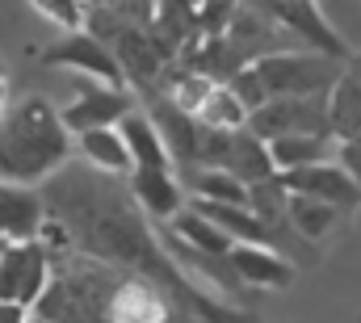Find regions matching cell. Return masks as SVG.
Returning a JSON list of instances; mask_svg holds the SVG:
<instances>
[{"mask_svg": "<svg viewBox=\"0 0 361 323\" xmlns=\"http://www.w3.org/2000/svg\"><path fill=\"white\" fill-rule=\"evenodd\" d=\"M286 219L294 223L298 236L319 240V236L332 231V223H336V206L315 202V197H302V193H290V197H286Z\"/></svg>", "mask_w": 361, "mask_h": 323, "instance_id": "22", "label": "cell"}, {"mask_svg": "<svg viewBox=\"0 0 361 323\" xmlns=\"http://www.w3.org/2000/svg\"><path fill=\"white\" fill-rule=\"evenodd\" d=\"M118 130H122V139H126V147H130L135 168H173V172H177V164L169 156V147H164L156 122L147 118V109H130V114L118 122Z\"/></svg>", "mask_w": 361, "mask_h": 323, "instance_id": "14", "label": "cell"}, {"mask_svg": "<svg viewBox=\"0 0 361 323\" xmlns=\"http://www.w3.org/2000/svg\"><path fill=\"white\" fill-rule=\"evenodd\" d=\"M193 202H219V206H248V185L223 168H202L193 176Z\"/></svg>", "mask_w": 361, "mask_h": 323, "instance_id": "21", "label": "cell"}, {"mask_svg": "<svg viewBox=\"0 0 361 323\" xmlns=\"http://www.w3.org/2000/svg\"><path fill=\"white\" fill-rule=\"evenodd\" d=\"M72 156V130L42 97H25L0 118V181L34 189Z\"/></svg>", "mask_w": 361, "mask_h": 323, "instance_id": "1", "label": "cell"}, {"mask_svg": "<svg viewBox=\"0 0 361 323\" xmlns=\"http://www.w3.org/2000/svg\"><path fill=\"white\" fill-rule=\"evenodd\" d=\"M51 290V260H47V243H13L0 260V303L13 307H38L42 294Z\"/></svg>", "mask_w": 361, "mask_h": 323, "instance_id": "4", "label": "cell"}, {"mask_svg": "<svg viewBox=\"0 0 361 323\" xmlns=\"http://www.w3.org/2000/svg\"><path fill=\"white\" fill-rule=\"evenodd\" d=\"M51 25H59L63 34H76L85 30V0H30Z\"/></svg>", "mask_w": 361, "mask_h": 323, "instance_id": "24", "label": "cell"}, {"mask_svg": "<svg viewBox=\"0 0 361 323\" xmlns=\"http://www.w3.org/2000/svg\"><path fill=\"white\" fill-rule=\"evenodd\" d=\"M8 248H13V240H4V236H0V260H4V252H8Z\"/></svg>", "mask_w": 361, "mask_h": 323, "instance_id": "27", "label": "cell"}, {"mask_svg": "<svg viewBox=\"0 0 361 323\" xmlns=\"http://www.w3.org/2000/svg\"><path fill=\"white\" fill-rule=\"evenodd\" d=\"M8 114V80H4V72H0V118Z\"/></svg>", "mask_w": 361, "mask_h": 323, "instance_id": "26", "label": "cell"}, {"mask_svg": "<svg viewBox=\"0 0 361 323\" xmlns=\"http://www.w3.org/2000/svg\"><path fill=\"white\" fill-rule=\"evenodd\" d=\"M328 156H332L328 135H286V139H273L269 143V160L277 172L311 168V164H324Z\"/></svg>", "mask_w": 361, "mask_h": 323, "instance_id": "17", "label": "cell"}, {"mask_svg": "<svg viewBox=\"0 0 361 323\" xmlns=\"http://www.w3.org/2000/svg\"><path fill=\"white\" fill-rule=\"evenodd\" d=\"M248 8L261 13V17H269L273 25L290 30L294 38H302L307 47H315V51L328 55V59H345V55H349L345 42H341V34L319 17L315 0H248Z\"/></svg>", "mask_w": 361, "mask_h": 323, "instance_id": "5", "label": "cell"}, {"mask_svg": "<svg viewBox=\"0 0 361 323\" xmlns=\"http://www.w3.org/2000/svg\"><path fill=\"white\" fill-rule=\"evenodd\" d=\"M257 80L265 84V97H319L336 88V63L319 51H273L252 63Z\"/></svg>", "mask_w": 361, "mask_h": 323, "instance_id": "2", "label": "cell"}, {"mask_svg": "<svg viewBox=\"0 0 361 323\" xmlns=\"http://www.w3.org/2000/svg\"><path fill=\"white\" fill-rule=\"evenodd\" d=\"M152 4H164V0H152Z\"/></svg>", "mask_w": 361, "mask_h": 323, "instance_id": "30", "label": "cell"}, {"mask_svg": "<svg viewBox=\"0 0 361 323\" xmlns=\"http://www.w3.org/2000/svg\"><path fill=\"white\" fill-rule=\"evenodd\" d=\"M248 105L231 92V84H214V92L206 97V105L197 109V122L206 130H248Z\"/></svg>", "mask_w": 361, "mask_h": 323, "instance_id": "19", "label": "cell"}, {"mask_svg": "<svg viewBox=\"0 0 361 323\" xmlns=\"http://www.w3.org/2000/svg\"><path fill=\"white\" fill-rule=\"evenodd\" d=\"M92 4H101V8H105V4H114V0H92Z\"/></svg>", "mask_w": 361, "mask_h": 323, "instance_id": "29", "label": "cell"}, {"mask_svg": "<svg viewBox=\"0 0 361 323\" xmlns=\"http://www.w3.org/2000/svg\"><path fill=\"white\" fill-rule=\"evenodd\" d=\"M51 68H68L72 76H89V80L114 84V88H126V76L114 59V51L92 34V30H76V34H63L55 47H47L42 55Z\"/></svg>", "mask_w": 361, "mask_h": 323, "instance_id": "6", "label": "cell"}, {"mask_svg": "<svg viewBox=\"0 0 361 323\" xmlns=\"http://www.w3.org/2000/svg\"><path fill=\"white\" fill-rule=\"evenodd\" d=\"M76 147H80V156H85L97 172H109V176H130V172H135L130 147H126V139H122L118 126H101V130L76 135Z\"/></svg>", "mask_w": 361, "mask_h": 323, "instance_id": "15", "label": "cell"}, {"mask_svg": "<svg viewBox=\"0 0 361 323\" xmlns=\"http://www.w3.org/2000/svg\"><path fill=\"white\" fill-rule=\"evenodd\" d=\"M42 223H47L42 197L25 185L0 181V236L13 243H30L42 236Z\"/></svg>", "mask_w": 361, "mask_h": 323, "instance_id": "11", "label": "cell"}, {"mask_svg": "<svg viewBox=\"0 0 361 323\" xmlns=\"http://www.w3.org/2000/svg\"><path fill=\"white\" fill-rule=\"evenodd\" d=\"M30 311L25 307H13V303H0V323H25Z\"/></svg>", "mask_w": 361, "mask_h": 323, "instance_id": "25", "label": "cell"}, {"mask_svg": "<svg viewBox=\"0 0 361 323\" xmlns=\"http://www.w3.org/2000/svg\"><path fill=\"white\" fill-rule=\"evenodd\" d=\"M72 88L76 97L59 109L63 126L72 135H85V130H101V126H118L135 105V92L126 88H114V84H101V80H89V76H72Z\"/></svg>", "mask_w": 361, "mask_h": 323, "instance_id": "3", "label": "cell"}, {"mask_svg": "<svg viewBox=\"0 0 361 323\" xmlns=\"http://www.w3.org/2000/svg\"><path fill=\"white\" fill-rule=\"evenodd\" d=\"M147 118L156 122V130H160V139H164L173 164H197L202 122H197L193 114H180L164 92H156V97H147Z\"/></svg>", "mask_w": 361, "mask_h": 323, "instance_id": "10", "label": "cell"}, {"mask_svg": "<svg viewBox=\"0 0 361 323\" xmlns=\"http://www.w3.org/2000/svg\"><path fill=\"white\" fill-rule=\"evenodd\" d=\"M173 236H177L185 248H193V252H206V256H227V252L235 248V243L227 240V236H223V231H219V227L206 219V214H197L193 206H185L177 219H173Z\"/></svg>", "mask_w": 361, "mask_h": 323, "instance_id": "18", "label": "cell"}, {"mask_svg": "<svg viewBox=\"0 0 361 323\" xmlns=\"http://www.w3.org/2000/svg\"><path fill=\"white\" fill-rule=\"evenodd\" d=\"M277 185L286 193H302V197H315V202H328V206H357L361 202V185L357 176L341 164L324 160L311 164V168H294V172H277Z\"/></svg>", "mask_w": 361, "mask_h": 323, "instance_id": "8", "label": "cell"}, {"mask_svg": "<svg viewBox=\"0 0 361 323\" xmlns=\"http://www.w3.org/2000/svg\"><path fill=\"white\" fill-rule=\"evenodd\" d=\"M173 307L164 290L147 277H126L105 298V323H169Z\"/></svg>", "mask_w": 361, "mask_h": 323, "instance_id": "9", "label": "cell"}, {"mask_svg": "<svg viewBox=\"0 0 361 323\" xmlns=\"http://www.w3.org/2000/svg\"><path fill=\"white\" fill-rule=\"evenodd\" d=\"M214 92V80H206L202 72H193V68H180V72H173L169 76V101L177 105L180 114H193L197 118V109L206 105V97Z\"/></svg>", "mask_w": 361, "mask_h": 323, "instance_id": "23", "label": "cell"}, {"mask_svg": "<svg viewBox=\"0 0 361 323\" xmlns=\"http://www.w3.org/2000/svg\"><path fill=\"white\" fill-rule=\"evenodd\" d=\"M130 193L143 206V214L173 223L185 210V189H180L173 168H135L130 172Z\"/></svg>", "mask_w": 361, "mask_h": 323, "instance_id": "12", "label": "cell"}, {"mask_svg": "<svg viewBox=\"0 0 361 323\" xmlns=\"http://www.w3.org/2000/svg\"><path fill=\"white\" fill-rule=\"evenodd\" d=\"M328 130H336L345 143L361 139V84L336 80L332 101H328Z\"/></svg>", "mask_w": 361, "mask_h": 323, "instance_id": "20", "label": "cell"}, {"mask_svg": "<svg viewBox=\"0 0 361 323\" xmlns=\"http://www.w3.org/2000/svg\"><path fill=\"white\" fill-rule=\"evenodd\" d=\"M227 264L235 269V277L244 286H261V290H281L294 281V264L281 260L269 243H235L227 252Z\"/></svg>", "mask_w": 361, "mask_h": 323, "instance_id": "13", "label": "cell"}, {"mask_svg": "<svg viewBox=\"0 0 361 323\" xmlns=\"http://www.w3.org/2000/svg\"><path fill=\"white\" fill-rule=\"evenodd\" d=\"M197 214H206L231 243H269V227L248 206H219V202H193ZM273 248V243H269Z\"/></svg>", "mask_w": 361, "mask_h": 323, "instance_id": "16", "label": "cell"}, {"mask_svg": "<svg viewBox=\"0 0 361 323\" xmlns=\"http://www.w3.org/2000/svg\"><path fill=\"white\" fill-rule=\"evenodd\" d=\"M248 130L257 139H286V135H328V109L315 97H281V101H265L252 118Z\"/></svg>", "mask_w": 361, "mask_h": 323, "instance_id": "7", "label": "cell"}, {"mask_svg": "<svg viewBox=\"0 0 361 323\" xmlns=\"http://www.w3.org/2000/svg\"><path fill=\"white\" fill-rule=\"evenodd\" d=\"M25 323H51V319H42V315H30V319H25Z\"/></svg>", "mask_w": 361, "mask_h": 323, "instance_id": "28", "label": "cell"}]
</instances>
